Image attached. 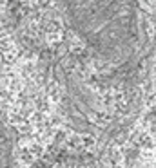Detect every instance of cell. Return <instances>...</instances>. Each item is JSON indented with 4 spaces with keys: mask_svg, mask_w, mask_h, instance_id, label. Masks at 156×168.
<instances>
[{
    "mask_svg": "<svg viewBox=\"0 0 156 168\" xmlns=\"http://www.w3.org/2000/svg\"><path fill=\"white\" fill-rule=\"evenodd\" d=\"M11 152H13V143L7 130L0 123V168H9L11 163Z\"/></svg>",
    "mask_w": 156,
    "mask_h": 168,
    "instance_id": "obj_1",
    "label": "cell"
}]
</instances>
